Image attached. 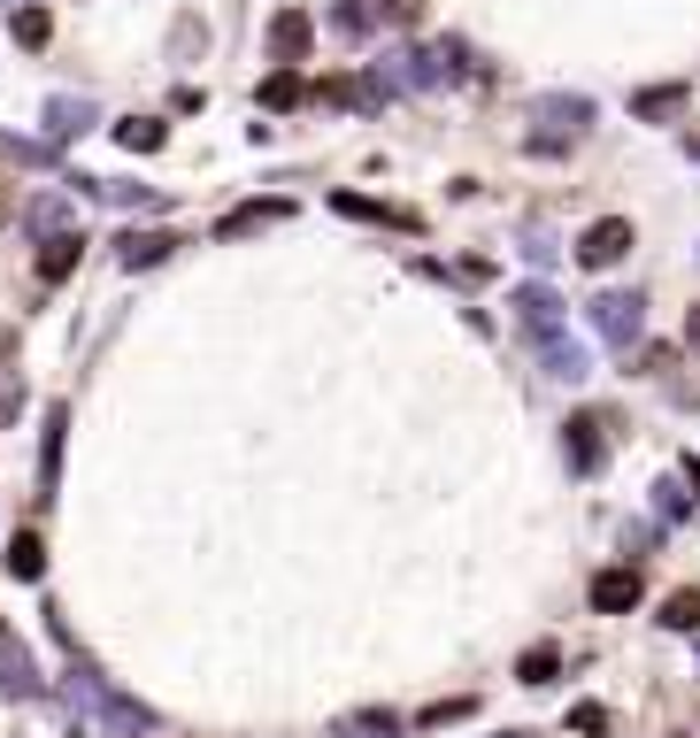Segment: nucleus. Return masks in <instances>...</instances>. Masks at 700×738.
I'll return each instance as SVG.
<instances>
[{"instance_id":"1","label":"nucleus","mask_w":700,"mask_h":738,"mask_svg":"<svg viewBox=\"0 0 700 738\" xmlns=\"http://www.w3.org/2000/svg\"><path fill=\"white\" fill-rule=\"evenodd\" d=\"M585 323H593V339H600V346H639V300H631V293H600Z\"/></svg>"},{"instance_id":"2","label":"nucleus","mask_w":700,"mask_h":738,"mask_svg":"<svg viewBox=\"0 0 700 738\" xmlns=\"http://www.w3.org/2000/svg\"><path fill=\"white\" fill-rule=\"evenodd\" d=\"M624 254H631V224H624V216H608V224H593V231L577 239V262H585V270H608V262H624Z\"/></svg>"},{"instance_id":"3","label":"nucleus","mask_w":700,"mask_h":738,"mask_svg":"<svg viewBox=\"0 0 700 738\" xmlns=\"http://www.w3.org/2000/svg\"><path fill=\"white\" fill-rule=\"evenodd\" d=\"M585 116H593V108H585V101H546V108H539V124H546V132H531V147H570V139H577V132H585Z\"/></svg>"},{"instance_id":"4","label":"nucleus","mask_w":700,"mask_h":738,"mask_svg":"<svg viewBox=\"0 0 700 738\" xmlns=\"http://www.w3.org/2000/svg\"><path fill=\"white\" fill-rule=\"evenodd\" d=\"M516 308H524V331L539 339V346H554V339H562V300L546 293V285H524Z\"/></svg>"},{"instance_id":"5","label":"nucleus","mask_w":700,"mask_h":738,"mask_svg":"<svg viewBox=\"0 0 700 738\" xmlns=\"http://www.w3.org/2000/svg\"><path fill=\"white\" fill-rule=\"evenodd\" d=\"M593 607H608V615L639 607V570H600L593 578Z\"/></svg>"},{"instance_id":"6","label":"nucleus","mask_w":700,"mask_h":738,"mask_svg":"<svg viewBox=\"0 0 700 738\" xmlns=\"http://www.w3.org/2000/svg\"><path fill=\"white\" fill-rule=\"evenodd\" d=\"M616 416H600V408H585V416H570V461L577 469H593V454H600V432H608Z\"/></svg>"},{"instance_id":"7","label":"nucleus","mask_w":700,"mask_h":738,"mask_svg":"<svg viewBox=\"0 0 700 738\" xmlns=\"http://www.w3.org/2000/svg\"><path fill=\"white\" fill-rule=\"evenodd\" d=\"M285 216H293V200H254V208L223 216V239H247V231H262V224H285Z\"/></svg>"},{"instance_id":"8","label":"nucleus","mask_w":700,"mask_h":738,"mask_svg":"<svg viewBox=\"0 0 700 738\" xmlns=\"http://www.w3.org/2000/svg\"><path fill=\"white\" fill-rule=\"evenodd\" d=\"M270 46H278L285 62H301V54H309V15H293V8H285V15L270 23Z\"/></svg>"},{"instance_id":"9","label":"nucleus","mask_w":700,"mask_h":738,"mask_svg":"<svg viewBox=\"0 0 700 738\" xmlns=\"http://www.w3.org/2000/svg\"><path fill=\"white\" fill-rule=\"evenodd\" d=\"M170 247H177L170 231H132V239H124V270H147V262H163Z\"/></svg>"},{"instance_id":"10","label":"nucleus","mask_w":700,"mask_h":738,"mask_svg":"<svg viewBox=\"0 0 700 738\" xmlns=\"http://www.w3.org/2000/svg\"><path fill=\"white\" fill-rule=\"evenodd\" d=\"M70 270H77V239L62 231V239H46V254H39V278H46V285H62Z\"/></svg>"},{"instance_id":"11","label":"nucleus","mask_w":700,"mask_h":738,"mask_svg":"<svg viewBox=\"0 0 700 738\" xmlns=\"http://www.w3.org/2000/svg\"><path fill=\"white\" fill-rule=\"evenodd\" d=\"M662 623L670 631H700V592H670L662 600Z\"/></svg>"},{"instance_id":"12","label":"nucleus","mask_w":700,"mask_h":738,"mask_svg":"<svg viewBox=\"0 0 700 738\" xmlns=\"http://www.w3.org/2000/svg\"><path fill=\"white\" fill-rule=\"evenodd\" d=\"M8 570H15V578H39V570H46V547H39V539L23 531V539L8 547Z\"/></svg>"},{"instance_id":"13","label":"nucleus","mask_w":700,"mask_h":738,"mask_svg":"<svg viewBox=\"0 0 700 738\" xmlns=\"http://www.w3.org/2000/svg\"><path fill=\"white\" fill-rule=\"evenodd\" d=\"M678 101H686V93H678V85H662V93H639L631 108H639V116L655 124V116H678Z\"/></svg>"},{"instance_id":"14","label":"nucleus","mask_w":700,"mask_h":738,"mask_svg":"<svg viewBox=\"0 0 700 738\" xmlns=\"http://www.w3.org/2000/svg\"><path fill=\"white\" fill-rule=\"evenodd\" d=\"M0 685H8V693H31V662H23L15 646H0Z\"/></svg>"},{"instance_id":"15","label":"nucleus","mask_w":700,"mask_h":738,"mask_svg":"<svg viewBox=\"0 0 700 738\" xmlns=\"http://www.w3.org/2000/svg\"><path fill=\"white\" fill-rule=\"evenodd\" d=\"M116 139H124V147H132V154H147V147H163V124H147V116H132V124H124Z\"/></svg>"},{"instance_id":"16","label":"nucleus","mask_w":700,"mask_h":738,"mask_svg":"<svg viewBox=\"0 0 700 738\" xmlns=\"http://www.w3.org/2000/svg\"><path fill=\"white\" fill-rule=\"evenodd\" d=\"M570 731H585V738H608V708L577 700V708H570Z\"/></svg>"},{"instance_id":"17","label":"nucleus","mask_w":700,"mask_h":738,"mask_svg":"<svg viewBox=\"0 0 700 738\" xmlns=\"http://www.w3.org/2000/svg\"><path fill=\"white\" fill-rule=\"evenodd\" d=\"M554 662H562L554 646H531V654H524V669H516V677H524V685H546V677H554Z\"/></svg>"},{"instance_id":"18","label":"nucleus","mask_w":700,"mask_h":738,"mask_svg":"<svg viewBox=\"0 0 700 738\" xmlns=\"http://www.w3.org/2000/svg\"><path fill=\"white\" fill-rule=\"evenodd\" d=\"M262 101H270V108H293V101H301V77H293V70H278V77L262 85Z\"/></svg>"},{"instance_id":"19","label":"nucleus","mask_w":700,"mask_h":738,"mask_svg":"<svg viewBox=\"0 0 700 738\" xmlns=\"http://www.w3.org/2000/svg\"><path fill=\"white\" fill-rule=\"evenodd\" d=\"M400 724L393 716H347V738H393Z\"/></svg>"},{"instance_id":"20","label":"nucleus","mask_w":700,"mask_h":738,"mask_svg":"<svg viewBox=\"0 0 700 738\" xmlns=\"http://www.w3.org/2000/svg\"><path fill=\"white\" fill-rule=\"evenodd\" d=\"M15 39H23V46H46V15L23 8V15H15Z\"/></svg>"},{"instance_id":"21","label":"nucleus","mask_w":700,"mask_h":738,"mask_svg":"<svg viewBox=\"0 0 700 738\" xmlns=\"http://www.w3.org/2000/svg\"><path fill=\"white\" fill-rule=\"evenodd\" d=\"M455 716H470V700H447V708H424V716H416V724H424V731H431V724H455Z\"/></svg>"},{"instance_id":"22","label":"nucleus","mask_w":700,"mask_h":738,"mask_svg":"<svg viewBox=\"0 0 700 738\" xmlns=\"http://www.w3.org/2000/svg\"><path fill=\"white\" fill-rule=\"evenodd\" d=\"M385 8H393V15H408V8H416V0H385Z\"/></svg>"},{"instance_id":"23","label":"nucleus","mask_w":700,"mask_h":738,"mask_svg":"<svg viewBox=\"0 0 700 738\" xmlns=\"http://www.w3.org/2000/svg\"><path fill=\"white\" fill-rule=\"evenodd\" d=\"M693 346H700V308H693Z\"/></svg>"}]
</instances>
